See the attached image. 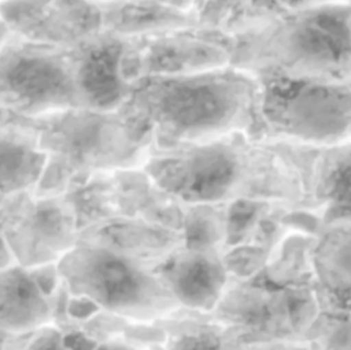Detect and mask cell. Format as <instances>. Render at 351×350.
Returning a JSON list of instances; mask_svg holds the SVG:
<instances>
[{"label":"cell","instance_id":"6da1fadb","mask_svg":"<svg viewBox=\"0 0 351 350\" xmlns=\"http://www.w3.org/2000/svg\"><path fill=\"white\" fill-rule=\"evenodd\" d=\"M59 273L74 295L119 316L146 320L175 306L158 275L119 251L103 247L69 251Z\"/></svg>","mask_w":351,"mask_h":350},{"label":"cell","instance_id":"7a4b0ae2","mask_svg":"<svg viewBox=\"0 0 351 350\" xmlns=\"http://www.w3.org/2000/svg\"><path fill=\"white\" fill-rule=\"evenodd\" d=\"M71 80L55 58L37 51H18L0 59V99L26 112L64 104Z\"/></svg>","mask_w":351,"mask_h":350},{"label":"cell","instance_id":"3957f363","mask_svg":"<svg viewBox=\"0 0 351 350\" xmlns=\"http://www.w3.org/2000/svg\"><path fill=\"white\" fill-rule=\"evenodd\" d=\"M176 302L197 310L216 308L226 286V268L206 251H190L167 260L158 275Z\"/></svg>","mask_w":351,"mask_h":350},{"label":"cell","instance_id":"277c9868","mask_svg":"<svg viewBox=\"0 0 351 350\" xmlns=\"http://www.w3.org/2000/svg\"><path fill=\"white\" fill-rule=\"evenodd\" d=\"M233 109V96L222 84L184 82L165 90L160 110L176 129L206 131L222 125Z\"/></svg>","mask_w":351,"mask_h":350},{"label":"cell","instance_id":"5b68a950","mask_svg":"<svg viewBox=\"0 0 351 350\" xmlns=\"http://www.w3.org/2000/svg\"><path fill=\"white\" fill-rule=\"evenodd\" d=\"M162 173V181L180 197L210 201L226 192L234 179L235 164L227 152L210 148L168 164Z\"/></svg>","mask_w":351,"mask_h":350},{"label":"cell","instance_id":"8992f818","mask_svg":"<svg viewBox=\"0 0 351 350\" xmlns=\"http://www.w3.org/2000/svg\"><path fill=\"white\" fill-rule=\"evenodd\" d=\"M12 255L23 267L43 264L69 252L73 244L72 226L61 210L53 205H38L16 230Z\"/></svg>","mask_w":351,"mask_h":350},{"label":"cell","instance_id":"52a82bcc","mask_svg":"<svg viewBox=\"0 0 351 350\" xmlns=\"http://www.w3.org/2000/svg\"><path fill=\"white\" fill-rule=\"evenodd\" d=\"M51 314L40 284L23 266L0 271V330L22 333L45 324Z\"/></svg>","mask_w":351,"mask_h":350},{"label":"cell","instance_id":"ba28073f","mask_svg":"<svg viewBox=\"0 0 351 350\" xmlns=\"http://www.w3.org/2000/svg\"><path fill=\"white\" fill-rule=\"evenodd\" d=\"M297 42L307 55L328 61H339L350 51L351 34L341 18L333 14H319L300 27Z\"/></svg>","mask_w":351,"mask_h":350},{"label":"cell","instance_id":"9c48e42d","mask_svg":"<svg viewBox=\"0 0 351 350\" xmlns=\"http://www.w3.org/2000/svg\"><path fill=\"white\" fill-rule=\"evenodd\" d=\"M43 158L27 142L0 135V197L25 188L38 177Z\"/></svg>","mask_w":351,"mask_h":350},{"label":"cell","instance_id":"30bf717a","mask_svg":"<svg viewBox=\"0 0 351 350\" xmlns=\"http://www.w3.org/2000/svg\"><path fill=\"white\" fill-rule=\"evenodd\" d=\"M119 51L112 47H102L90 53L80 73V82L90 99L106 104L119 96Z\"/></svg>","mask_w":351,"mask_h":350},{"label":"cell","instance_id":"8fae6325","mask_svg":"<svg viewBox=\"0 0 351 350\" xmlns=\"http://www.w3.org/2000/svg\"><path fill=\"white\" fill-rule=\"evenodd\" d=\"M166 350H237L232 341L213 327L200 326L176 334Z\"/></svg>","mask_w":351,"mask_h":350},{"label":"cell","instance_id":"7c38bea8","mask_svg":"<svg viewBox=\"0 0 351 350\" xmlns=\"http://www.w3.org/2000/svg\"><path fill=\"white\" fill-rule=\"evenodd\" d=\"M329 187L334 207L341 213L351 215V160L334 172Z\"/></svg>","mask_w":351,"mask_h":350},{"label":"cell","instance_id":"4fadbf2b","mask_svg":"<svg viewBox=\"0 0 351 350\" xmlns=\"http://www.w3.org/2000/svg\"><path fill=\"white\" fill-rule=\"evenodd\" d=\"M24 350H70L65 337L55 328H45L28 343Z\"/></svg>","mask_w":351,"mask_h":350},{"label":"cell","instance_id":"5bb4252c","mask_svg":"<svg viewBox=\"0 0 351 350\" xmlns=\"http://www.w3.org/2000/svg\"><path fill=\"white\" fill-rule=\"evenodd\" d=\"M12 257H14V255H12L8 240H4L0 236V271L10 266Z\"/></svg>","mask_w":351,"mask_h":350},{"label":"cell","instance_id":"9a60e30c","mask_svg":"<svg viewBox=\"0 0 351 350\" xmlns=\"http://www.w3.org/2000/svg\"><path fill=\"white\" fill-rule=\"evenodd\" d=\"M95 350H139L134 345L123 341L110 340L98 345Z\"/></svg>","mask_w":351,"mask_h":350},{"label":"cell","instance_id":"2e32d148","mask_svg":"<svg viewBox=\"0 0 351 350\" xmlns=\"http://www.w3.org/2000/svg\"><path fill=\"white\" fill-rule=\"evenodd\" d=\"M6 333L0 330V350H3L4 345H5Z\"/></svg>","mask_w":351,"mask_h":350}]
</instances>
